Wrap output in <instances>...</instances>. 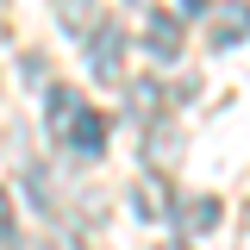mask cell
Wrapping results in <instances>:
<instances>
[{
  "mask_svg": "<svg viewBox=\"0 0 250 250\" xmlns=\"http://www.w3.org/2000/svg\"><path fill=\"white\" fill-rule=\"evenodd\" d=\"M82 44H88V69H94V82H106V88H125V25L100 19V25H94Z\"/></svg>",
  "mask_w": 250,
  "mask_h": 250,
  "instance_id": "1",
  "label": "cell"
},
{
  "mask_svg": "<svg viewBox=\"0 0 250 250\" xmlns=\"http://www.w3.org/2000/svg\"><path fill=\"white\" fill-rule=\"evenodd\" d=\"M62 144H69L75 156H100L106 150V119H100L94 106H75V119L62 125Z\"/></svg>",
  "mask_w": 250,
  "mask_h": 250,
  "instance_id": "2",
  "label": "cell"
},
{
  "mask_svg": "<svg viewBox=\"0 0 250 250\" xmlns=\"http://www.w3.org/2000/svg\"><path fill=\"white\" fill-rule=\"evenodd\" d=\"M144 44H150L156 62H175L182 44H188V25L175 19V13H150V19H144Z\"/></svg>",
  "mask_w": 250,
  "mask_h": 250,
  "instance_id": "3",
  "label": "cell"
},
{
  "mask_svg": "<svg viewBox=\"0 0 250 250\" xmlns=\"http://www.w3.org/2000/svg\"><path fill=\"white\" fill-rule=\"evenodd\" d=\"M175 100V88H163V82H150V75H138V82H125V106L138 113V119H156L163 106Z\"/></svg>",
  "mask_w": 250,
  "mask_h": 250,
  "instance_id": "4",
  "label": "cell"
},
{
  "mask_svg": "<svg viewBox=\"0 0 250 250\" xmlns=\"http://www.w3.org/2000/svg\"><path fill=\"white\" fill-rule=\"evenodd\" d=\"M131 207H138V213L144 219H163V213H175V194H169V182H163V175H144V182L131 188Z\"/></svg>",
  "mask_w": 250,
  "mask_h": 250,
  "instance_id": "5",
  "label": "cell"
},
{
  "mask_svg": "<svg viewBox=\"0 0 250 250\" xmlns=\"http://www.w3.org/2000/svg\"><path fill=\"white\" fill-rule=\"evenodd\" d=\"M57 19H62L69 38H88L100 25V0H57Z\"/></svg>",
  "mask_w": 250,
  "mask_h": 250,
  "instance_id": "6",
  "label": "cell"
},
{
  "mask_svg": "<svg viewBox=\"0 0 250 250\" xmlns=\"http://www.w3.org/2000/svg\"><path fill=\"white\" fill-rule=\"evenodd\" d=\"M250 38V6H225L213 19V50H231V44H244Z\"/></svg>",
  "mask_w": 250,
  "mask_h": 250,
  "instance_id": "7",
  "label": "cell"
},
{
  "mask_svg": "<svg viewBox=\"0 0 250 250\" xmlns=\"http://www.w3.org/2000/svg\"><path fill=\"white\" fill-rule=\"evenodd\" d=\"M219 219H225V207H219L213 194H200V200L182 207V231H219Z\"/></svg>",
  "mask_w": 250,
  "mask_h": 250,
  "instance_id": "8",
  "label": "cell"
},
{
  "mask_svg": "<svg viewBox=\"0 0 250 250\" xmlns=\"http://www.w3.org/2000/svg\"><path fill=\"white\" fill-rule=\"evenodd\" d=\"M75 106H82V94H75V88H50V106H44V125H50V138H62V125L75 119Z\"/></svg>",
  "mask_w": 250,
  "mask_h": 250,
  "instance_id": "9",
  "label": "cell"
},
{
  "mask_svg": "<svg viewBox=\"0 0 250 250\" xmlns=\"http://www.w3.org/2000/svg\"><path fill=\"white\" fill-rule=\"evenodd\" d=\"M182 156V138L169 131V119H150V163L163 169V163H175Z\"/></svg>",
  "mask_w": 250,
  "mask_h": 250,
  "instance_id": "10",
  "label": "cell"
},
{
  "mask_svg": "<svg viewBox=\"0 0 250 250\" xmlns=\"http://www.w3.org/2000/svg\"><path fill=\"white\" fill-rule=\"evenodd\" d=\"M6 238H13V194L0 188V244H6Z\"/></svg>",
  "mask_w": 250,
  "mask_h": 250,
  "instance_id": "11",
  "label": "cell"
},
{
  "mask_svg": "<svg viewBox=\"0 0 250 250\" xmlns=\"http://www.w3.org/2000/svg\"><path fill=\"white\" fill-rule=\"evenodd\" d=\"M175 6H182V13H200V6H207V0H175Z\"/></svg>",
  "mask_w": 250,
  "mask_h": 250,
  "instance_id": "12",
  "label": "cell"
},
{
  "mask_svg": "<svg viewBox=\"0 0 250 250\" xmlns=\"http://www.w3.org/2000/svg\"><path fill=\"white\" fill-rule=\"evenodd\" d=\"M125 6H144V0H125Z\"/></svg>",
  "mask_w": 250,
  "mask_h": 250,
  "instance_id": "13",
  "label": "cell"
},
{
  "mask_svg": "<svg viewBox=\"0 0 250 250\" xmlns=\"http://www.w3.org/2000/svg\"><path fill=\"white\" fill-rule=\"evenodd\" d=\"M156 250H175V244H156Z\"/></svg>",
  "mask_w": 250,
  "mask_h": 250,
  "instance_id": "14",
  "label": "cell"
}]
</instances>
